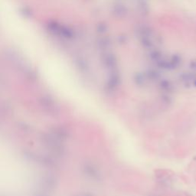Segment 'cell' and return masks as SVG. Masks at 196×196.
Here are the masks:
<instances>
[{
  "mask_svg": "<svg viewBox=\"0 0 196 196\" xmlns=\"http://www.w3.org/2000/svg\"><path fill=\"white\" fill-rule=\"evenodd\" d=\"M33 186L32 171L19 155L0 142V196H22Z\"/></svg>",
  "mask_w": 196,
  "mask_h": 196,
  "instance_id": "obj_1",
  "label": "cell"
}]
</instances>
